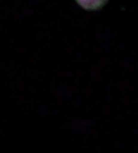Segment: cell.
<instances>
[{
	"mask_svg": "<svg viewBox=\"0 0 138 153\" xmlns=\"http://www.w3.org/2000/svg\"><path fill=\"white\" fill-rule=\"evenodd\" d=\"M76 1L84 9L95 10L104 6L107 0H76Z\"/></svg>",
	"mask_w": 138,
	"mask_h": 153,
	"instance_id": "6da1fadb",
	"label": "cell"
}]
</instances>
